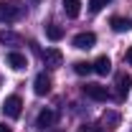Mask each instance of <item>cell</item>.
I'll list each match as a JSON object with an SVG mask.
<instances>
[{"label":"cell","instance_id":"19","mask_svg":"<svg viewBox=\"0 0 132 132\" xmlns=\"http://www.w3.org/2000/svg\"><path fill=\"white\" fill-rule=\"evenodd\" d=\"M125 59H127V64L132 66V46H130V48H127V56H125Z\"/></svg>","mask_w":132,"mask_h":132},{"label":"cell","instance_id":"3","mask_svg":"<svg viewBox=\"0 0 132 132\" xmlns=\"http://www.w3.org/2000/svg\"><path fill=\"white\" fill-rule=\"evenodd\" d=\"M84 94L89 99H94V102H107V99H109L107 86H102V84H86V86H84Z\"/></svg>","mask_w":132,"mask_h":132},{"label":"cell","instance_id":"12","mask_svg":"<svg viewBox=\"0 0 132 132\" xmlns=\"http://www.w3.org/2000/svg\"><path fill=\"white\" fill-rule=\"evenodd\" d=\"M61 5H64V13L69 18H76L81 13V0H61Z\"/></svg>","mask_w":132,"mask_h":132},{"label":"cell","instance_id":"14","mask_svg":"<svg viewBox=\"0 0 132 132\" xmlns=\"http://www.w3.org/2000/svg\"><path fill=\"white\" fill-rule=\"evenodd\" d=\"M46 36H48L51 41H61V38H64V28L56 26V23H48V26H46Z\"/></svg>","mask_w":132,"mask_h":132},{"label":"cell","instance_id":"16","mask_svg":"<svg viewBox=\"0 0 132 132\" xmlns=\"http://www.w3.org/2000/svg\"><path fill=\"white\" fill-rule=\"evenodd\" d=\"M74 71H76L79 76H86V74H92V71H94V66L86 64V61H76V64H74Z\"/></svg>","mask_w":132,"mask_h":132},{"label":"cell","instance_id":"5","mask_svg":"<svg viewBox=\"0 0 132 132\" xmlns=\"http://www.w3.org/2000/svg\"><path fill=\"white\" fill-rule=\"evenodd\" d=\"M33 92L38 94V97H46L51 92V76L46 74V71H41L38 76H36V81H33Z\"/></svg>","mask_w":132,"mask_h":132},{"label":"cell","instance_id":"8","mask_svg":"<svg viewBox=\"0 0 132 132\" xmlns=\"http://www.w3.org/2000/svg\"><path fill=\"white\" fill-rule=\"evenodd\" d=\"M102 127H104V130H109V132L119 127V114H117L114 109H107V112L102 114Z\"/></svg>","mask_w":132,"mask_h":132},{"label":"cell","instance_id":"13","mask_svg":"<svg viewBox=\"0 0 132 132\" xmlns=\"http://www.w3.org/2000/svg\"><path fill=\"white\" fill-rule=\"evenodd\" d=\"M109 26H112V31H114V33H127V31L132 28L130 20H127V18H119V15L112 18V23H109Z\"/></svg>","mask_w":132,"mask_h":132},{"label":"cell","instance_id":"15","mask_svg":"<svg viewBox=\"0 0 132 132\" xmlns=\"http://www.w3.org/2000/svg\"><path fill=\"white\" fill-rule=\"evenodd\" d=\"M0 43L18 46V43H20V36H15V33H10V31H0Z\"/></svg>","mask_w":132,"mask_h":132},{"label":"cell","instance_id":"17","mask_svg":"<svg viewBox=\"0 0 132 132\" xmlns=\"http://www.w3.org/2000/svg\"><path fill=\"white\" fill-rule=\"evenodd\" d=\"M109 3H112V0H89V10H92V13H99V10H102L104 5H109Z\"/></svg>","mask_w":132,"mask_h":132},{"label":"cell","instance_id":"2","mask_svg":"<svg viewBox=\"0 0 132 132\" xmlns=\"http://www.w3.org/2000/svg\"><path fill=\"white\" fill-rule=\"evenodd\" d=\"M20 109H23V99L15 97V94L3 102V114L5 117H13V119H15V117H20Z\"/></svg>","mask_w":132,"mask_h":132},{"label":"cell","instance_id":"7","mask_svg":"<svg viewBox=\"0 0 132 132\" xmlns=\"http://www.w3.org/2000/svg\"><path fill=\"white\" fill-rule=\"evenodd\" d=\"M132 89V76L130 74H117V97H127V92Z\"/></svg>","mask_w":132,"mask_h":132},{"label":"cell","instance_id":"11","mask_svg":"<svg viewBox=\"0 0 132 132\" xmlns=\"http://www.w3.org/2000/svg\"><path fill=\"white\" fill-rule=\"evenodd\" d=\"M92 66H94V74H99V76H107V74L112 71V61H109V56H99Z\"/></svg>","mask_w":132,"mask_h":132},{"label":"cell","instance_id":"4","mask_svg":"<svg viewBox=\"0 0 132 132\" xmlns=\"http://www.w3.org/2000/svg\"><path fill=\"white\" fill-rule=\"evenodd\" d=\"M41 59H43V64L51 66V69H59V66L64 64V53L59 48H46L43 53H41Z\"/></svg>","mask_w":132,"mask_h":132},{"label":"cell","instance_id":"20","mask_svg":"<svg viewBox=\"0 0 132 132\" xmlns=\"http://www.w3.org/2000/svg\"><path fill=\"white\" fill-rule=\"evenodd\" d=\"M0 132H10V127H5V125H0Z\"/></svg>","mask_w":132,"mask_h":132},{"label":"cell","instance_id":"18","mask_svg":"<svg viewBox=\"0 0 132 132\" xmlns=\"http://www.w3.org/2000/svg\"><path fill=\"white\" fill-rule=\"evenodd\" d=\"M79 132H104V127L102 125H81Z\"/></svg>","mask_w":132,"mask_h":132},{"label":"cell","instance_id":"1","mask_svg":"<svg viewBox=\"0 0 132 132\" xmlns=\"http://www.w3.org/2000/svg\"><path fill=\"white\" fill-rule=\"evenodd\" d=\"M26 15V5L18 3V0H3L0 3V23H15Z\"/></svg>","mask_w":132,"mask_h":132},{"label":"cell","instance_id":"9","mask_svg":"<svg viewBox=\"0 0 132 132\" xmlns=\"http://www.w3.org/2000/svg\"><path fill=\"white\" fill-rule=\"evenodd\" d=\"M5 61H8L10 69H15V71H20V69H26V66H28L26 56H23V53H18V51H10V53L5 56Z\"/></svg>","mask_w":132,"mask_h":132},{"label":"cell","instance_id":"10","mask_svg":"<svg viewBox=\"0 0 132 132\" xmlns=\"http://www.w3.org/2000/svg\"><path fill=\"white\" fill-rule=\"evenodd\" d=\"M53 122H56V112H51V109H43L38 119H36V127H41V130H48L53 127Z\"/></svg>","mask_w":132,"mask_h":132},{"label":"cell","instance_id":"6","mask_svg":"<svg viewBox=\"0 0 132 132\" xmlns=\"http://www.w3.org/2000/svg\"><path fill=\"white\" fill-rule=\"evenodd\" d=\"M94 43H97V36L94 33H79L76 38H74V48H79V51H89V48H94Z\"/></svg>","mask_w":132,"mask_h":132}]
</instances>
